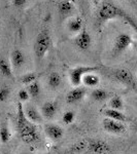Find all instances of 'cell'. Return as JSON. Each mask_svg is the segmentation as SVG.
I'll return each instance as SVG.
<instances>
[{
    "label": "cell",
    "instance_id": "6da1fadb",
    "mask_svg": "<svg viewBox=\"0 0 137 154\" xmlns=\"http://www.w3.org/2000/svg\"><path fill=\"white\" fill-rule=\"evenodd\" d=\"M18 113H17V131L22 141L26 144L32 145L39 141V134L34 123L27 119L24 112L23 103L19 102Z\"/></svg>",
    "mask_w": 137,
    "mask_h": 154
},
{
    "label": "cell",
    "instance_id": "7a4b0ae2",
    "mask_svg": "<svg viewBox=\"0 0 137 154\" xmlns=\"http://www.w3.org/2000/svg\"><path fill=\"white\" fill-rule=\"evenodd\" d=\"M104 75L116 81L118 83L123 84L125 88L136 91L137 89V81L134 77L133 73L125 68H106L104 70Z\"/></svg>",
    "mask_w": 137,
    "mask_h": 154
},
{
    "label": "cell",
    "instance_id": "3957f363",
    "mask_svg": "<svg viewBox=\"0 0 137 154\" xmlns=\"http://www.w3.org/2000/svg\"><path fill=\"white\" fill-rule=\"evenodd\" d=\"M124 14V11L119 8L114 4L110 2H103L101 6L98 9V14H97V24L99 26L105 24L106 22L110 21L113 19L122 18Z\"/></svg>",
    "mask_w": 137,
    "mask_h": 154
},
{
    "label": "cell",
    "instance_id": "277c9868",
    "mask_svg": "<svg viewBox=\"0 0 137 154\" xmlns=\"http://www.w3.org/2000/svg\"><path fill=\"white\" fill-rule=\"evenodd\" d=\"M52 44L51 34L48 29H42L38 34H37L35 41H34L33 51L37 60H42L46 53L49 51Z\"/></svg>",
    "mask_w": 137,
    "mask_h": 154
},
{
    "label": "cell",
    "instance_id": "5b68a950",
    "mask_svg": "<svg viewBox=\"0 0 137 154\" xmlns=\"http://www.w3.org/2000/svg\"><path fill=\"white\" fill-rule=\"evenodd\" d=\"M100 68L96 66H78L75 68L71 69L69 71V80L72 86L76 88V86H81L83 77L87 73H91V72L99 71Z\"/></svg>",
    "mask_w": 137,
    "mask_h": 154
},
{
    "label": "cell",
    "instance_id": "8992f818",
    "mask_svg": "<svg viewBox=\"0 0 137 154\" xmlns=\"http://www.w3.org/2000/svg\"><path fill=\"white\" fill-rule=\"evenodd\" d=\"M133 43L132 37L127 33H119L116 37L113 42V54H121L122 53L126 51L131 44Z\"/></svg>",
    "mask_w": 137,
    "mask_h": 154
},
{
    "label": "cell",
    "instance_id": "52a82bcc",
    "mask_svg": "<svg viewBox=\"0 0 137 154\" xmlns=\"http://www.w3.org/2000/svg\"><path fill=\"white\" fill-rule=\"evenodd\" d=\"M87 147L93 154H108L111 150L108 143L101 139H91L87 144Z\"/></svg>",
    "mask_w": 137,
    "mask_h": 154
},
{
    "label": "cell",
    "instance_id": "ba28073f",
    "mask_svg": "<svg viewBox=\"0 0 137 154\" xmlns=\"http://www.w3.org/2000/svg\"><path fill=\"white\" fill-rule=\"evenodd\" d=\"M102 126L103 130L113 135H122L126 131V126L123 122L113 120L109 118H104L102 121Z\"/></svg>",
    "mask_w": 137,
    "mask_h": 154
},
{
    "label": "cell",
    "instance_id": "9c48e42d",
    "mask_svg": "<svg viewBox=\"0 0 137 154\" xmlns=\"http://www.w3.org/2000/svg\"><path fill=\"white\" fill-rule=\"evenodd\" d=\"M86 94H87V91L84 88L76 86V88H72L66 95L67 104H69V105H74V104L78 103V102H81L84 98Z\"/></svg>",
    "mask_w": 137,
    "mask_h": 154
},
{
    "label": "cell",
    "instance_id": "30bf717a",
    "mask_svg": "<svg viewBox=\"0 0 137 154\" xmlns=\"http://www.w3.org/2000/svg\"><path fill=\"white\" fill-rule=\"evenodd\" d=\"M44 133L52 141H59L64 136L63 128L55 123H49L44 126Z\"/></svg>",
    "mask_w": 137,
    "mask_h": 154
},
{
    "label": "cell",
    "instance_id": "8fae6325",
    "mask_svg": "<svg viewBox=\"0 0 137 154\" xmlns=\"http://www.w3.org/2000/svg\"><path fill=\"white\" fill-rule=\"evenodd\" d=\"M74 43L81 51H88L92 44V37L86 30H81L74 40Z\"/></svg>",
    "mask_w": 137,
    "mask_h": 154
},
{
    "label": "cell",
    "instance_id": "7c38bea8",
    "mask_svg": "<svg viewBox=\"0 0 137 154\" xmlns=\"http://www.w3.org/2000/svg\"><path fill=\"white\" fill-rule=\"evenodd\" d=\"M58 110V104L55 101H48L42 104L41 106V115L46 119H52L55 117Z\"/></svg>",
    "mask_w": 137,
    "mask_h": 154
},
{
    "label": "cell",
    "instance_id": "4fadbf2b",
    "mask_svg": "<svg viewBox=\"0 0 137 154\" xmlns=\"http://www.w3.org/2000/svg\"><path fill=\"white\" fill-rule=\"evenodd\" d=\"M26 58L21 49L14 48L11 54V64L14 69H21L25 65Z\"/></svg>",
    "mask_w": 137,
    "mask_h": 154
},
{
    "label": "cell",
    "instance_id": "5bb4252c",
    "mask_svg": "<svg viewBox=\"0 0 137 154\" xmlns=\"http://www.w3.org/2000/svg\"><path fill=\"white\" fill-rule=\"evenodd\" d=\"M24 112L26 115L27 119L29 121H31L32 123H40L42 121V115L36 109V107L32 106V105H27L24 108Z\"/></svg>",
    "mask_w": 137,
    "mask_h": 154
},
{
    "label": "cell",
    "instance_id": "9a60e30c",
    "mask_svg": "<svg viewBox=\"0 0 137 154\" xmlns=\"http://www.w3.org/2000/svg\"><path fill=\"white\" fill-rule=\"evenodd\" d=\"M103 115L106 118L113 119V120L116 121H119V122H123V123L127 121V116L119 110H114V109H110V108L105 109L103 111Z\"/></svg>",
    "mask_w": 137,
    "mask_h": 154
},
{
    "label": "cell",
    "instance_id": "2e32d148",
    "mask_svg": "<svg viewBox=\"0 0 137 154\" xmlns=\"http://www.w3.org/2000/svg\"><path fill=\"white\" fill-rule=\"evenodd\" d=\"M99 82H100V78L94 72L87 73L83 77V80H81V83H84V85L88 86V88H96Z\"/></svg>",
    "mask_w": 137,
    "mask_h": 154
},
{
    "label": "cell",
    "instance_id": "e0dca14e",
    "mask_svg": "<svg viewBox=\"0 0 137 154\" xmlns=\"http://www.w3.org/2000/svg\"><path fill=\"white\" fill-rule=\"evenodd\" d=\"M110 94L103 88H95L92 91L91 98L95 102H104L109 98Z\"/></svg>",
    "mask_w": 137,
    "mask_h": 154
},
{
    "label": "cell",
    "instance_id": "ac0fdd59",
    "mask_svg": "<svg viewBox=\"0 0 137 154\" xmlns=\"http://www.w3.org/2000/svg\"><path fill=\"white\" fill-rule=\"evenodd\" d=\"M11 130H9V126L5 121H3L0 125V143L6 144L11 140Z\"/></svg>",
    "mask_w": 137,
    "mask_h": 154
},
{
    "label": "cell",
    "instance_id": "d6986e66",
    "mask_svg": "<svg viewBox=\"0 0 137 154\" xmlns=\"http://www.w3.org/2000/svg\"><path fill=\"white\" fill-rule=\"evenodd\" d=\"M0 73L4 77L12 78V66L5 59H0Z\"/></svg>",
    "mask_w": 137,
    "mask_h": 154
},
{
    "label": "cell",
    "instance_id": "ffe728a7",
    "mask_svg": "<svg viewBox=\"0 0 137 154\" xmlns=\"http://www.w3.org/2000/svg\"><path fill=\"white\" fill-rule=\"evenodd\" d=\"M62 77L58 72H52L48 77V84L52 89H56L61 85Z\"/></svg>",
    "mask_w": 137,
    "mask_h": 154
},
{
    "label": "cell",
    "instance_id": "44dd1931",
    "mask_svg": "<svg viewBox=\"0 0 137 154\" xmlns=\"http://www.w3.org/2000/svg\"><path fill=\"white\" fill-rule=\"evenodd\" d=\"M67 28L72 33H78L81 32V28H83V20L81 18H74L71 21L68 22L67 24Z\"/></svg>",
    "mask_w": 137,
    "mask_h": 154
},
{
    "label": "cell",
    "instance_id": "7402d4cb",
    "mask_svg": "<svg viewBox=\"0 0 137 154\" xmlns=\"http://www.w3.org/2000/svg\"><path fill=\"white\" fill-rule=\"evenodd\" d=\"M108 106L110 109H114V110H119L124 108V102L122 100L121 97L119 96H113L110 100L108 102Z\"/></svg>",
    "mask_w": 137,
    "mask_h": 154
},
{
    "label": "cell",
    "instance_id": "603a6c76",
    "mask_svg": "<svg viewBox=\"0 0 137 154\" xmlns=\"http://www.w3.org/2000/svg\"><path fill=\"white\" fill-rule=\"evenodd\" d=\"M26 89L28 91L30 97H32V98H37L39 96V94H40V85H39L37 80L29 84V85H27Z\"/></svg>",
    "mask_w": 137,
    "mask_h": 154
},
{
    "label": "cell",
    "instance_id": "cb8c5ba5",
    "mask_svg": "<svg viewBox=\"0 0 137 154\" xmlns=\"http://www.w3.org/2000/svg\"><path fill=\"white\" fill-rule=\"evenodd\" d=\"M20 82L22 84H26V85H29L32 82L37 80V74L34 73V72H29V73L24 74L23 76L20 77Z\"/></svg>",
    "mask_w": 137,
    "mask_h": 154
},
{
    "label": "cell",
    "instance_id": "d4e9b609",
    "mask_svg": "<svg viewBox=\"0 0 137 154\" xmlns=\"http://www.w3.org/2000/svg\"><path fill=\"white\" fill-rule=\"evenodd\" d=\"M58 9H59V12L61 14H68L73 11V6H72V4L69 1H67V0H63V1H61L59 3Z\"/></svg>",
    "mask_w": 137,
    "mask_h": 154
},
{
    "label": "cell",
    "instance_id": "484cf974",
    "mask_svg": "<svg viewBox=\"0 0 137 154\" xmlns=\"http://www.w3.org/2000/svg\"><path fill=\"white\" fill-rule=\"evenodd\" d=\"M75 118H76L75 112L72 111V110H68L63 114V116H62V121H63L64 125H71V123L74 122Z\"/></svg>",
    "mask_w": 137,
    "mask_h": 154
},
{
    "label": "cell",
    "instance_id": "4316f807",
    "mask_svg": "<svg viewBox=\"0 0 137 154\" xmlns=\"http://www.w3.org/2000/svg\"><path fill=\"white\" fill-rule=\"evenodd\" d=\"M9 96H11V89H9L8 86H3V88H0V102L1 103L7 101Z\"/></svg>",
    "mask_w": 137,
    "mask_h": 154
},
{
    "label": "cell",
    "instance_id": "83f0119b",
    "mask_svg": "<svg viewBox=\"0 0 137 154\" xmlns=\"http://www.w3.org/2000/svg\"><path fill=\"white\" fill-rule=\"evenodd\" d=\"M122 19H124L125 21L128 23L129 25L131 26V28L134 30V31L136 32V34H137V22L134 20L133 18H131L130 16H128V14H126L125 11H124V14H123V17H122Z\"/></svg>",
    "mask_w": 137,
    "mask_h": 154
},
{
    "label": "cell",
    "instance_id": "f1b7e54d",
    "mask_svg": "<svg viewBox=\"0 0 137 154\" xmlns=\"http://www.w3.org/2000/svg\"><path fill=\"white\" fill-rule=\"evenodd\" d=\"M18 97H19V100L21 103H25V102H27L30 99V95L26 88L20 89L19 93H18Z\"/></svg>",
    "mask_w": 137,
    "mask_h": 154
},
{
    "label": "cell",
    "instance_id": "f546056e",
    "mask_svg": "<svg viewBox=\"0 0 137 154\" xmlns=\"http://www.w3.org/2000/svg\"><path fill=\"white\" fill-rule=\"evenodd\" d=\"M27 1L28 0H12V4H14V6L21 8V7H23L27 3Z\"/></svg>",
    "mask_w": 137,
    "mask_h": 154
},
{
    "label": "cell",
    "instance_id": "4dcf8cb0",
    "mask_svg": "<svg viewBox=\"0 0 137 154\" xmlns=\"http://www.w3.org/2000/svg\"><path fill=\"white\" fill-rule=\"evenodd\" d=\"M132 128H133V131L137 134V117L134 118L133 122H132Z\"/></svg>",
    "mask_w": 137,
    "mask_h": 154
},
{
    "label": "cell",
    "instance_id": "1f68e13d",
    "mask_svg": "<svg viewBox=\"0 0 137 154\" xmlns=\"http://www.w3.org/2000/svg\"><path fill=\"white\" fill-rule=\"evenodd\" d=\"M99 1H100V0H93V2H94V4H95V5H97V4L99 3Z\"/></svg>",
    "mask_w": 137,
    "mask_h": 154
},
{
    "label": "cell",
    "instance_id": "d6a6232c",
    "mask_svg": "<svg viewBox=\"0 0 137 154\" xmlns=\"http://www.w3.org/2000/svg\"><path fill=\"white\" fill-rule=\"evenodd\" d=\"M0 28H1V24H0Z\"/></svg>",
    "mask_w": 137,
    "mask_h": 154
},
{
    "label": "cell",
    "instance_id": "836d02e7",
    "mask_svg": "<svg viewBox=\"0 0 137 154\" xmlns=\"http://www.w3.org/2000/svg\"><path fill=\"white\" fill-rule=\"evenodd\" d=\"M136 51H137V46H136Z\"/></svg>",
    "mask_w": 137,
    "mask_h": 154
},
{
    "label": "cell",
    "instance_id": "e575fe53",
    "mask_svg": "<svg viewBox=\"0 0 137 154\" xmlns=\"http://www.w3.org/2000/svg\"><path fill=\"white\" fill-rule=\"evenodd\" d=\"M75 1H78V0H75Z\"/></svg>",
    "mask_w": 137,
    "mask_h": 154
}]
</instances>
